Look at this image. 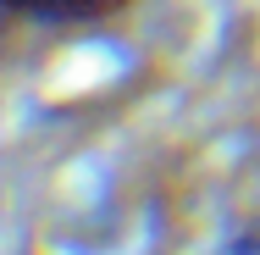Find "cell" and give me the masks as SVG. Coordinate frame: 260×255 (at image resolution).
<instances>
[{"mask_svg": "<svg viewBox=\"0 0 260 255\" xmlns=\"http://www.w3.org/2000/svg\"><path fill=\"white\" fill-rule=\"evenodd\" d=\"M133 6L139 0H0V17L22 28H100L127 17Z\"/></svg>", "mask_w": 260, "mask_h": 255, "instance_id": "cell-1", "label": "cell"}, {"mask_svg": "<svg viewBox=\"0 0 260 255\" xmlns=\"http://www.w3.org/2000/svg\"><path fill=\"white\" fill-rule=\"evenodd\" d=\"M221 255H260V211L249 216V222L233 228V239L221 244Z\"/></svg>", "mask_w": 260, "mask_h": 255, "instance_id": "cell-2", "label": "cell"}]
</instances>
